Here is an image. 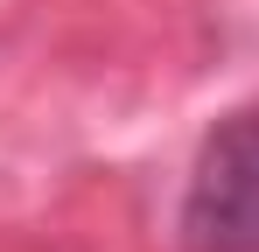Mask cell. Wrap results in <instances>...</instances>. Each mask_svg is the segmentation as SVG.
I'll return each mask as SVG.
<instances>
[{"label":"cell","instance_id":"cell-1","mask_svg":"<svg viewBox=\"0 0 259 252\" xmlns=\"http://www.w3.org/2000/svg\"><path fill=\"white\" fill-rule=\"evenodd\" d=\"M175 238L182 252H259V105H238L203 133Z\"/></svg>","mask_w":259,"mask_h":252}]
</instances>
